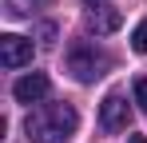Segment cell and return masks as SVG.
<instances>
[{
    "label": "cell",
    "instance_id": "obj_1",
    "mask_svg": "<svg viewBox=\"0 0 147 143\" xmlns=\"http://www.w3.org/2000/svg\"><path fill=\"white\" fill-rule=\"evenodd\" d=\"M76 127H80V115L72 103H40L24 119V135L32 143H68Z\"/></svg>",
    "mask_w": 147,
    "mask_h": 143
},
{
    "label": "cell",
    "instance_id": "obj_2",
    "mask_svg": "<svg viewBox=\"0 0 147 143\" xmlns=\"http://www.w3.org/2000/svg\"><path fill=\"white\" fill-rule=\"evenodd\" d=\"M64 68L72 72V80H80V84H96L99 76L111 68V56L103 48H96L92 40H76L68 48V56H64Z\"/></svg>",
    "mask_w": 147,
    "mask_h": 143
},
{
    "label": "cell",
    "instance_id": "obj_3",
    "mask_svg": "<svg viewBox=\"0 0 147 143\" xmlns=\"http://www.w3.org/2000/svg\"><path fill=\"white\" fill-rule=\"evenodd\" d=\"M32 40H24V36H16V32H4L0 36V64L4 68H24V64H32Z\"/></svg>",
    "mask_w": 147,
    "mask_h": 143
},
{
    "label": "cell",
    "instance_id": "obj_4",
    "mask_svg": "<svg viewBox=\"0 0 147 143\" xmlns=\"http://www.w3.org/2000/svg\"><path fill=\"white\" fill-rule=\"evenodd\" d=\"M48 92H52V80L44 76V72H28V76H20V80L12 84L16 103H40Z\"/></svg>",
    "mask_w": 147,
    "mask_h": 143
},
{
    "label": "cell",
    "instance_id": "obj_5",
    "mask_svg": "<svg viewBox=\"0 0 147 143\" xmlns=\"http://www.w3.org/2000/svg\"><path fill=\"white\" fill-rule=\"evenodd\" d=\"M99 123H103V131H123L127 123H131V111H127V99L119 92H111L103 103H99Z\"/></svg>",
    "mask_w": 147,
    "mask_h": 143
},
{
    "label": "cell",
    "instance_id": "obj_6",
    "mask_svg": "<svg viewBox=\"0 0 147 143\" xmlns=\"http://www.w3.org/2000/svg\"><path fill=\"white\" fill-rule=\"evenodd\" d=\"M119 24H123V12H119V8H103V4H99V8H92V12H88V28H92L96 36L115 32Z\"/></svg>",
    "mask_w": 147,
    "mask_h": 143
},
{
    "label": "cell",
    "instance_id": "obj_7",
    "mask_svg": "<svg viewBox=\"0 0 147 143\" xmlns=\"http://www.w3.org/2000/svg\"><path fill=\"white\" fill-rule=\"evenodd\" d=\"M4 4H8V16H32L36 8H44L52 0H4Z\"/></svg>",
    "mask_w": 147,
    "mask_h": 143
},
{
    "label": "cell",
    "instance_id": "obj_8",
    "mask_svg": "<svg viewBox=\"0 0 147 143\" xmlns=\"http://www.w3.org/2000/svg\"><path fill=\"white\" fill-rule=\"evenodd\" d=\"M131 48H135L139 56H147V20L135 24V32H131Z\"/></svg>",
    "mask_w": 147,
    "mask_h": 143
},
{
    "label": "cell",
    "instance_id": "obj_9",
    "mask_svg": "<svg viewBox=\"0 0 147 143\" xmlns=\"http://www.w3.org/2000/svg\"><path fill=\"white\" fill-rule=\"evenodd\" d=\"M135 103H139V111H147V76L135 80Z\"/></svg>",
    "mask_w": 147,
    "mask_h": 143
},
{
    "label": "cell",
    "instance_id": "obj_10",
    "mask_svg": "<svg viewBox=\"0 0 147 143\" xmlns=\"http://www.w3.org/2000/svg\"><path fill=\"white\" fill-rule=\"evenodd\" d=\"M40 36H44V44H52V40H56V24H44V28H40Z\"/></svg>",
    "mask_w": 147,
    "mask_h": 143
},
{
    "label": "cell",
    "instance_id": "obj_11",
    "mask_svg": "<svg viewBox=\"0 0 147 143\" xmlns=\"http://www.w3.org/2000/svg\"><path fill=\"white\" fill-rule=\"evenodd\" d=\"M127 143H147V135H127Z\"/></svg>",
    "mask_w": 147,
    "mask_h": 143
},
{
    "label": "cell",
    "instance_id": "obj_12",
    "mask_svg": "<svg viewBox=\"0 0 147 143\" xmlns=\"http://www.w3.org/2000/svg\"><path fill=\"white\" fill-rule=\"evenodd\" d=\"M88 4H92V8H99V4H103V0H88Z\"/></svg>",
    "mask_w": 147,
    "mask_h": 143
}]
</instances>
